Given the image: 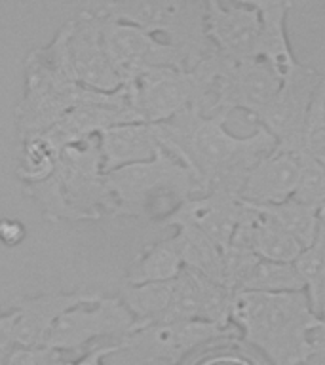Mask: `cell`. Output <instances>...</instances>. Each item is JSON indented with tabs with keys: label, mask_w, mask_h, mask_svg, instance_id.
I'll return each instance as SVG.
<instances>
[{
	"label": "cell",
	"mask_w": 325,
	"mask_h": 365,
	"mask_svg": "<svg viewBox=\"0 0 325 365\" xmlns=\"http://www.w3.org/2000/svg\"><path fill=\"white\" fill-rule=\"evenodd\" d=\"M23 73L25 88L16 108L19 139L46 133L82 101L84 86L76 78L71 56V21L57 29L50 44L25 57Z\"/></svg>",
	"instance_id": "4"
},
{
	"label": "cell",
	"mask_w": 325,
	"mask_h": 365,
	"mask_svg": "<svg viewBox=\"0 0 325 365\" xmlns=\"http://www.w3.org/2000/svg\"><path fill=\"white\" fill-rule=\"evenodd\" d=\"M299 154L276 150L251 171L239 192V200L249 205H276L293 198L299 185Z\"/></svg>",
	"instance_id": "16"
},
{
	"label": "cell",
	"mask_w": 325,
	"mask_h": 365,
	"mask_svg": "<svg viewBox=\"0 0 325 365\" xmlns=\"http://www.w3.org/2000/svg\"><path fill=\"white\" fill-rule=\"evenodd\" d=\"M230 324L270 365H306L312 358L314 331L321 318L304 291L234 295Z\"/></svg>",
	"instance_id": "2"
},
{
	"label": "cell",
	"mask_w": 325,
	"mask_h": 365,
	"mask_svg": "<svg viewBox=\"0 0 325 365\" xmlns=\"http://www.w3.org/2000/svg\"><path fill=\"white\" fill-rule=\"evenodd\" d=\"M71 21V56L76 78L84 88L113 93L124 88L103 46V16L90 6Z\"/></svg>",
	"instance_id": "13"
},
{
	"label": "cell",
	"mask_w": 325,
	"mask_h": 365,
	"mask_svg": "<svg viewBox=\"0 0 325 365\" xmlns=\"http://www.w3.org/2000/svg\"><path fill=\"white\" fill-rule=\"evenodd\" d=\"M99 148L105 173L120 170L124 165L148 162L160 150H164L160 147L154 125L145 122L116 125L103 131L99 135Z\"/></svg>",
	"instance_id": "17"
},
{
	"label": "cell",
	"mask_w": 325,
	"mask_h": 365,
	"mask_svg": "<svg viewBox=\"0 0 325 365\" xmlns=\"http://www.w3.org/2000/svg\"><path fill=\"white\" fill-rule=\"evenodd\" d=\"M48 222L99 221L114 217L116 202L103 171L99 137L67 147L48 179L23 185Z\"/></svg>",
	"instance_id": "3"
},
{
	"label": "cell",
	"mask_w": 325,
	"mask_h": 365,
	"mask_svg": "<svg viewBox=\"0 0 325 365\" xmlns=\"http://www.w3.org/2000/svg\"><path fill=\"white\" fill-rule=\"evenodd\" d=\"M101 293L88 289L50 291L34 297H17L10 304L16 312L14 339L17 348L46 346L53 325L63 314L101 299Z\"/></svg>",
	"instance_id": "14"
},
{
	"label": "cell",
	"mask_w": 325,
	"mask_h": 365,
	"mask_svg": "<svg viewBox=\"0 0 325 365\" xmlns=\"http://www.w3.org/2000/svg\"><path fill=\"white\" fill-rule=\"evenodd\" d=\"M25 238H27V230L21 221L10 219V217L0 219V244L6 247H16Z\"/></svg>",
	"instance_id": "30"
},
{
	"label": "cell",
	"mask_w": 325,
	"mask_h": 365,
	"mask_svg": "<svg viewBox=\"0 0 325 365\" xmlns=\"http://www.w3.org/2000/svg\"><path fill=\"white\" fill-rule=\"evenodd\" d=\"M103 46L124 86L135 82L150 68H182L181 57L165 40L110 17H103Z\"/></svg>",
	"instance_id": "11"
},
{
	"label": "cell",
	"mask_w": 325,
	"mask_h": 365,
	"mask_svg": "<svg viewBox=\"0 0 325 365\" xmlns=\"http://www.w3.org/2000/svg\"><path fill=\"white\" fill-rule=\"evenodd\" d=\"M249 2L255 6L261 17L259 56L284 74L299 61L291 50L289 34H287V14L291 10V2L287 0H249Z\"/></svg>",
	"instance_id": "18"
},
{
	"label": "cell",
	"mask_w": 325,
	"mask_h": 365,
	"mask_svg": "<svg viewBox=\"0 0 325 365\" xmlns=\"http://www.w3.org/2000/svg\"><path fill=\"white\" fill-rule=\"evenodd\" d=\"M249 205V204H247ZM259 213L268 217L279 228H284L285 232L302 245V250H306L316 242L319 230V210L304 205L296 200H287L284 204L276 205H251Z\"/></svg>",
	"instance_id": "22"
},
{
	"label": "cell",
	"mask_w": 325,
	"mask_h": 365,
	"mask_svg": "<svg viewBox=\"0 0 325 365\" xmlns=\"http://www.w3.org/2000/svg\"><path fill=\"white\" fill-rule=\"evenodd\" d=\"M227 120V114H207L204 107H192L153 125L160 147L196 173L204 194L239 198L247 175L276 153L278 141L262 125L251 135H232Z\"/></svg>",
	"instance_id": "1"
},
{
	"label": "cell",
	"mask_w": 325,
	"mask_h": 365,
	"mask_svg": "<svg viewBox=\"0 0 325 365\" xmlns=\"http://www.w3.org/2000/svg\"><path fill=\"white\" fill-rule=\"evenodd\" d=\"M173 284H175V279L145 285L122 284L118 299L124 302V307L135 318L137 329L145 327V325L160 324L164 319L165 312L170 308L171 295H173Z\"/></svg>",
	"instance_id": "21"
},
{
	"label": "cell",
	"mask_w": 325,
	"mask_h": 365,
	"mask_svg": "<svg viewBox=\"0 0 325 365\" xmlns=\"http://www.w3.org/2000/svg\"><path fill=\"white\" fill-rule=\"evenodd\" d=\"M244 211L245 204L236 196L207 192L188 198L156 225L173 227L175 230L182 227L196 228L225 251L238 230Z\"/></svg>",
	"instance_id": "15"
},
{
	"label": "cell",
	"mask_w": 325,
	"mask_h": 365,
	"mask_svg": "<svg viewBox=\"0 0 325 365\" xmlns=\"http://www.w3.org/2000/svg\"><path fill=\"white\" fill-rule=\"evenodd\" d=\"M202 0H107L91 4L99 16L130 23L150 34H164L179 53L185 71H194L215 51L205 29Z\"/></svg>",
	"instance_id": "6"
},
{
	"label": "cell",
	"mask_w": 325,
	"mask_h": 365,
	"mask_svg": "<svg viewBox=\"0 0 325 365\" xmlns=\"http://www.w3.org/2000/svg\"><path fill=\"white\" fill-rule=\"evenodd\" d=\"M14 325H16V312L11 308L0 312V365L8 364V359L17 348L14 339Z\"/></svg>",
	"instance_id": "28"
},
{
	"label": "cell",
	"mask_w": 325,
	"mask_h": 365,
	"mask_svg": "<svg viewBox=\"0 0 325 365\" xmlns=\"http://www.w3.org/2000/svg\"><path fill=\"white\" fill-rule=\"evenodd\" d=\"M324 80V74L301 61L285 71L278 93L255 120L257 125H262L278 141L276 150L302 153V133L308 110Z\"/></svg>",
	"instance_id": "8"
},
{
	"label": "cell",
	"mask_w": 325,
	"mask_h": 365,
	"mask_svg": "<svg viewBox=\"0 0 325 365\" xmlns=\"http://www.w3.org/2000/svg\"><path fill=\"white\" fill-rule=\"evenodd\" d=\"M205 29L215 50L232 61H244L259 56L261 17L249 0L221 2L207 0Z\"/></svg>",
	"instance_id": "12"
},
{
	"label": "cell",
	"mask_w": 325,
	"mask_h": 365,
	"mask_svg": "<svg viewBox=\"0 0 325 365\" xmlns=\"http://www.w3.org/2000/svg\"><path fill=\"white\" fill-rule=\"evenodd\" d=\"M61 153L53 147L46 133L29 135L21 139V154L17 164V177L23 185H33L48 179L56 171Z\"/></svg>",
	"instance_id": "23"
},
{
	"label": "cell",
	"mask_w": 325,
	"mask_h": 365,
	"mask_svg": "<svg viewBox=\"0 0 325 365\" xmlns=\"http://www.w3.org/2000/svg\"><path fill=\"white\" fill-rule=\"evenodd\" d=\"M312 358L306 365H325V316H321V324L312 336Z\"/></svg>",
	"instance_id": "31"
},
{
	"label": "cell",
	"mask_w": 325,
	"mask_h": 365,
	"mask_svg": "<svg viewBox=\"0 0 325 365\" xmlns=\"http://www.w3.org/2000/svg\"><path fill=\"white\" fill-rule=\"evenodd\" d=\"M299 158L301 173L293 200L321 211L325 207V162L310 158L306 154H299Z\"/></svg>",
	"instance_id": "25"
},
{
	"label": "cell",
	"mask_w": 325,
	"mask_h": 365,
	"mask_svg": "<svg viewBox=\"0 0 325 365\" xmlns=\"http://www.w3.org/2000/svg\"><path fill=\"white\" fill-rule=\"evenodd\" d=\"M301 154L325 162V80L319 86L318 93L308 110Z\"/></svg>",
	"instance_id": "26"
},
{
	"label": "cell",
	"mask_w": 325,
	"mask_h": 365,
	"mask_svg": "<svg viewBox=\"0 0 325 365\" xmlns=\"http://www.w3.org/2000/svg\"><path fill=\"white\" fill-rule=\"evenodd\" d=\"M135 329V318L118 297H101L91 304H80L63 314L46 346L61 354L78 352L99 339H116L118 342Z\"/></svg>",
	"instance_id": "10"
},
{
	"label": "cell",
	"mask_w": 325,
	"mask_h": 365,
	"mask_svg": "<svg viewBox=\"0 0 325 365\" xmlns=\"http://www.w3.org/2000/svg\"><path fill=\"white\" fill-rule=\"evenodd\" d=\"M242 291L291 293V291H304V284L293 262H272L259 259Z\"/></svg>",
	"instance_id": "24"
},
{
	"label": "cell",
	"mask_w": 325,
	"mask_h": 365,
	"mask_svg": "<svg viewBox=\"0 0 325 365\" xmlns=\"http://www.w3.org/2000/svg\"><path fill=\"white\" fill-rule=\"evenodd\" d=\"M120 352L118 342H113V344H101V346H96L84 352L82 356H78L73 361H67L65 365H105L107 358L110 356H116Z\"/></svg>",
	"instance_id": "29"
},
{
	"label": "cell",
	"mask_w": 325,
	"mask_h": 365,
	"mask_svg": "<svg viewBox=\"0 0 325 365\" xmlns=\"http://www.w3.org/2000/svg\"><path fill=\"white\" fill-rule=\"evenodd\" d=\"M234 329L210 322L150 324L118 341V354H124L131 365H181L198 348L227 339Z\"/></svg>",
	"instance_id": "7"
},
{
	"label": "cell",
	"mask_w": 325,
	"mask_h": 365,
	"mask_svg": "<svg viewBox=\"0 0 325 365\" xmlns=\"http://www.w3.org/2000/svg\"><path fill=\"white\" fill-rule=\"evenodd\" d=\"M173 238H175L182 264H185L187 270H192V272L200 274L204 278L222 284L225 251L219 245L213 244L205 234L190 227L177 228Z\"/></svg>",
	"instance_id": "20"
},
{
	"label": "cell",
	"mask_w": 325,
	"mask_h": 365,
	"mask_svg": "<svg viewBox=\"0 0 325 365\" xmlns=\"http://www.w3.org/2000/svg\"><path fill=\"white\" fill-rule=\"evenodd\" d=\"M116 202L114 217L158 222L188 198L204 194L202 182L181 160L160 150L153 160L105 173Z\"/></svg>",
	"instance_id": "5"
},
{
	"label": "cell",
	"mask_w": 325,
	"mask_h": 365,
	"mask_svg": "<svg viewBox=\"0 0 325 365\" xmlns=\"http://www.w3.org/2000/svg\"><path fill=\"white\" fill-rule=\"evenodd\" d=\"M185 270L181 253L177 247L175 238L160 240L154 244L145 245L125 270L124 284L145 285L171 282Z\"/></svg>",
	"instance_id": "19"
},
{
	"label": "cell",
	"mask_w": 325,
	"mask_h": 365,
	"mask_svg": "<svg viewBox=\"0 0 325 365\" xmlns=\"http://www.w3.org/2000/svg\"><path fill=\"white\" fill-rule=\"evenodd\" d=\"M131 101L145 124H158L192 107H204L210 91L190 71L173 67L150 68L128 84Z\"/></svg>",
	"instance_id": "9"
},
{
	"label": "cell",
	"mask_w": 325,
	"mask_h": 365,
	"mask_svg": "<svg viewBox=\"0 0 325 365\" xmlns=\"http://www.w3.org/2000/svg\"><path fill=\"white\" fill-rule=\"evenodd\" d=\"M316 242L321 247V274H319L318 287L314 291V295L308 297V299H310L314 312L321 318V316H325V207L319 211V230Z\"/></svg>",
	"instance_id": "27"
}]
</instances>
